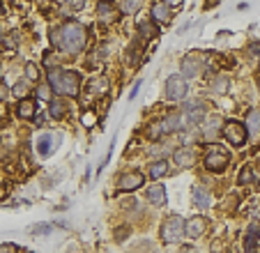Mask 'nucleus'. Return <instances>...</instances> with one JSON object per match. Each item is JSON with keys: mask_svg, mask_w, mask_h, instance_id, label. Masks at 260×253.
<instances>
[{"mask_svg": "<svg viewBox=\"0 0 260 253\" xmlns=\"http://www.w3.org/2000/svg\"><path fill=\"white\" fill-rule=\"evenodd\" d=\"M28 81H19V83H16V85H14V90H12V92H14L16 94V97H25V94H28Z\"/></svg>", "mask_w": 260, "mask_h": 253, "instance_id": "obj_27", "label": "nucleus"}, {"mask_svg": "<svg viewBox=\"0 0 260 253\" xmlns=\"http://www.w3.org/2000/svg\"><path fill=\"white\" fill-rule=\"evenodd\" d=\"M184 117H187V122H191V124L203 122V117H205V106H203V102L187 104V108H184Z\"/></svg>", "mask_w": 260, "mask_h": 253, "instance_id": "obj_13", "label": "nucleus"}, {"mask_svg": "<svg viewBox=\"0 0 260 253\" xmlns=\"http://www.w3.org/2000/svg\"><path fill=\"white\" fill-rule=\"evenodd\" d=\"M231 164V152L219 143H207L205 147V168L212 173H223Z\"/></svg>", "mask_w": 260, "mask_h": 253, "instance_id": "obj_3", "label": "nucleus"}, {"mask_svg": "<svg viewBox=\"0 0 260 253\" xmlns=\"http://www.w3.org/2000/svg\"><path fill=\"white\" fill-rule=\"evenodd\" d=\"M90 92H94V94H106V92H108V78L99 76V78H94V81H90Z\"/></svg>", "mask_w": 260, "mask_h": 253, "instance_id": "obj_23", "label": "nucleus"}, {"mask_svg": "<svg viewBox=\"0 0 260 253\" xmlns=\"http://www.w3.org/2000/svg\"><path fill=\"white\" fill-rule=\"evenodd\" d=\"M85 3H81V0H76V3H62V7L64 10H81Z\"/></svg>", "mask_w": 260, "mask_h": 253, "instance_id": "obj_34", "label": "nucleus"}, {"mask_svg": "<svg viewBox=\"0 0 260 253\" xmlns=\"http://www.w3.org/2000/svg\"><path fill=\"white\" fill-rule=\"evenodd\" d=\"M173 5L168 3H154L152 5V21H159V23H168L173 16Z\"/></svg>", "mask_w": 260, "mask_h": 253, "instance_id": "obj_14", "label": "nucleus"}, {"mask_svg": "<svg viewBox=\"0 0 260 253\" xmlns=\"http://www.w3.org/2000/svg\"><path fill=\"white\" fill-rule=\"evenodd\" d=\"M166 186L164 184H152V186H147V203L154 205V207H161V205H166Z\"/></svg>", "mask_w": 260, "mask_h": 253, "instance_id": "obj_11", "label": "nucleus"}, {"mask_svg": "<svg viewBox=\"0 0 260 253\" xmlns=\"http://www.w3.org/2000/svg\"><path fill=\"white\" fill-rule=\"evenodd\" d=\"M5 14V5H3V3H0V16Z\"/></svg>", "mask_w": 260, "mask_h": 253, "instance_id": "obj_41", "label": "nucleus"}, {"mask_svg": "<svg viewBox=\"0 0 260 253\" xmlns=\"http://www.w3.org/2000/svg\"><path fill=\"white\" fill-rule=\"evenodd\" d=\"M16 113H19V117H23V120H32V117L37 115V102L23 99V102L16 106Z\"/></svg>", "mask_w": 260, "mask_h": 253, "instance_id": "obj_17", "label": "nucleus"}, {"mask_svg": "<svg viewBox=\"0 0 260 253\" xmlns=\"http://www.w3.org/2000/svg\"><path fill=\"white\" fill-rule=\"evenodd\" d=\"M138 35H141L143 39H152V37H157L159 35V28H157V23H154L152 19L147 21V19H138Z\"/></svg>", "mask_w": 260, "mask_h": 253, "instance_id": "obj_15", "label": "nucleus"}, {"mask_svg": "<svg viewBox=\"0 0 260 253\" xmlns=\"http://www.w3.org/2000/svg\"><path fill=\"white\" fill-rule=\"evenodd\" d=\"M138 90H141V81L138 83H134V88H132V92H129V99H134L138 94Z\"/></svg>", "mask_w": 260, "mask_h": 253, "instance_id": "obj_36", "label": "nucleus"}, {"mask_svg": "<svg viewBox=\"0 0 260 253\" xmlns=\"http://www.w3.org/2000/svg\"><path fill=\"white\" fill-rule=\"evenodd\" d=\"M205 228H207V224H205V219H203V216H191V219L184 221V235H187V237H191V239L201 237V235L205 233Z\"/></svg>", "mask_w": 260, "mask_h": 253, "instance_id": "obj_9", "label": "nucleus"}, {"mask_svg": "<svg viewBox=\"0 0 260 253\" xmlns=\"http://www.w3.org/2000/svg\"><path fill=\"white\" fill-rule=\"evenodd\" d=\"M253 53H255V55H258V58H260V44H253Z\"/></svg>", "mask_w": 260, "mask_h": 253, "instance_id": "obj_40", "label": "nucleus"}, {"mask_svg": "<svg viewBox=\"0 0 260 253\" xmlns=\"http://www.w3.org/2000/svg\"><path fill=\"white\" fill-rule=\"evenodd\" d=\"M51 42L60 49V30H53V33H51Z\"/></svg>", "mask_w": 260, "mask_h": 253, "instance_id": "obj_35", "label": "nucleus"}, {"mask_svg": "<svg viewBox=\"0 0 260 253\" xmlns=\"http://www.w3.org/2000/svg\"><path fill=\"white\" fill-rule=\"evenodd\" d=\"M25 78H28V81H40V67H37V65H25Z\"/></svg>", "mask_w": 260, "mask_h": 253, "instance_id": "obj_25", "label": "nucleus"}, {"mask_svg": "<svg viewBox=\"0 0 260 253\" xmlns=\"http://www.w3.org/2000/svg\"><path fill=\"white\" fill-rule=\"evenodd\" d=\"M7 97V88H5V81H0V99Z\"/></svg>", "mask_w": 260, "mask_h": 253, "instance_id": "obj_37", "label": "nucleus"}, {"mask_svg": "<svg viewBox=\"0 0 260 253\" xmlns=\"http://www.w3.org/2000/svg\"><path fill=\"white\" fill-rule=\"evenodd\" d=\"M258 242H260V228H258V226H249L246 237H244V251L246 253H255Z\"/></svg>", "mask_w": 260, "mask_h": 253, "instance_id": "obj_16", "label": "nucleus"}, {"mask_svg": "<svg viewBox=\"0 0 260 253\" xmlns=\"http://www.w3.org/2000/svg\"><path fill=\"white\" fill-rule=\"evenodd\" d=\"M143 182H145V177H143L141 173H127V175L120 177L118 189L120 191H134V189H138V186H143Z\"/></svg>", "mask_w": 260, "mask_h": 253, "instance_id": "obj_12", "label": "nucleus"}, {"mask_svg": "<svg viewBox=\"0 0 260 253\" xmlns=\"http://www.w3.org/2000/svg\"><path fill=\"white\" fill-rule=\"evenodd\" d=\"M53 145H55V141H53V136H51V134H44V136H40V138H37V154L49 156L51 150H53Z\"/></svg>", "mask_w": 260, "mask_h": 253, "instance_id": "obj_18", "label": "nucleus"}, {"mask_svg": "<svg viewBox=\"0 0 260 253\" xmlns=\"http://www.w3.org/2000/svg\"><path fill=\"white\" fill-rule=\"evenodd\" d=\"M226 90H228V78L226 76H223V78H216V81H214V92H226Z\"/></svg>", "mask_w": 260, "mask_h": 253, "instance_id": "obj_30", "label": "nucleus"}, {"mask_svg": "<svg viewBox=\"0 0 260 253\" xmlns=\"http://www.w3.org/2000/svg\"><path fill=\"white\" fill-rule=\"evenodd\" d=\"M246 126L242 124V122H237V120H228L226 124H223V138H226L231 145H235V147H242L246 143Z\"/></svg>", "mask_w": 260, "mask_h": 253, "instance_id": "obj_5", "label": "nucleus"}, {"mask_svg": "<svg viewBox=\"0 0 260 253\" xmlns=\"http://www.w3.org/2000/svg\"><path fill=\"white\" fill-rule=\"evenodd\" d=\"M49 85H51V90H55L62 97H76L81 92V76L76 72H69V69L51 67Z\"/></svg>", "mask_w": 260, "mask_h": 253, "instance_id": "obj_1", "label": "nucleus"}, {"mask_svg": "<svg viewBox=\"0 0 260 253\" xmlns=\"http://www.w3.org/2000/svg\"><path fill=\"white\" fill-rule=\"evenodd\" d=\"M120 10H124V14H134V10L141 7V3H118Z\"/></svg>", "mask_w": 260, "mask_h": 253, "instance_id": "obj_31", "label": "nucleus"}, {"mask_svg": "<svg viewBox=\"0 0 260 253\" xmlns=\"http://www.w3.org/2000/svg\"><path fill=\"white\" fill-rule=\"evenodd\" d=\"M32 120H35V124H37V126H42V124H44V115H40V113H37V115H35Z\"/></svg>", "mask_w": 260, "mask_h": 253, "instance_id": "obj_38", "label": "nucleus"}, {"mask_svg": "<svg viewBox=\"0 0 260 253\" xmlns=\"http://www.w3.org/2000/svg\"><path fill=\"white\" fill-rule=\"evenodd\" d=\"M182 253H198V251L193 246H184V248H182Z\"/></svg>", "mask_w": 260, "mask_h": 253, "instance_id": "obj_39", "label": "nucleus"}, {"mask_svg": "<svg viewBox=\"0 0 260 253\" xmlns=\"http://www.w3.org/2000/svg\"><path fill=\"white\" fill-rule=\"evenodd\" d=\"M189 92V85H187V78L182 74H173V76L166 78V97L168 99H184Z\"/></svg>", "mask_w": 260, "mask_h": 253, "instance_id": "obj_6", "label": "nucleus"}, {"mask_svg": "<svg viewBox=\"0 0 260 253\" xmlns=\"http://www.w3.org/2000/svg\"><path fill=\"white\" fill-rule=\"evenodd\" d=\"M37 99H42V102H51V85H40V90H37Z\"/></svg>", "mask_w": 260, "mask_h": 253, "instance_id": "obj_29", "label": "nucleus"}, {"mask_svg": "<svg viewBox=\"0 0 260 253\" xmlns=\"http://www.w3.org/2000/svg\"><path fill=\"white\" fill-rule=\"evenodd\" d=\"M99 14L104 16V19H113V5H106V3H99L97 5Z\"/></svg>", "mask_w": 260, "mask_h": 253, "instance_id": "obj_28", "label": "nucleus"}, {"mask_svg": "<svg viewBox=\"0 0 260 253\" xmlns=\"http://www.w3.org/2000/svg\"><path fill=\"white\" fill-rule=\"evenodd\" d=\"M51 228H53L51 224H35L28 228V235H46V233H51Z\"/></svg>", "mask_w": 260, "mask_h": 253, "instance_id": "obj_24", "label": "nucleus"}, {"mask_svg": "<svg viewBox=\"0 0 260 253\" xmlns=\"http://www.w3.org/2000/svg\"><path fill=\"white\" fill-rule=\"evenodd\" d=\"M246 134H260V111L258 108H251L249 115H246Z\"/></svg>", "mask_w": 260, "mask_h": 253, "instance_id": "obj_19", "label": "nucleus"}, {"mask_svg": "<svg viewBox=\"0 0 260 253\" xmlns=\"http://www.w3.org/2000/svg\"><path fill=\"white\" fill-rule=\"evenodd\" d=\"M64 111H67V106H64L62 99H51V102H49V113H51V117L60 120V117L64 115Z\"/></svg>", "mask_w": 260, "mask_h": 253, "instance_id": "obj_22", "label": "nucleus"}, {"mask_svg": "<svg viewBox=\"0 0 260 253\" xmlns=\"http://www.w3.org/2000/svg\"><path fill=\"white\" fill-rule=\"evenodd\" d=\"M210 194H207L203 186H193V205L196 207H201V209H207L210 207Z\"/></svg>", "mask_w": 260, "mask_h": 253, "instance_id": "obj_20", "label": "nucleus"}, {"mask_svg": "<svg viewBox=\"0 0 260 253\" xmlns=\"http://www.w3.org/2000/svg\"><path fill=\"white\" fill-rule=\"evenodd\" d=\"M184 237V219L177 214L168 216L166 221L161 224V239L166 244H175Z\"/></svg>", "mask_w": 260, "mask_h": 253, "instance_id": "obj_4", "label": "nucleus"}, {"mask_svg": "<svg viewBox=\"0 0 260 253\" xmlns=\"http://www.w3.org/2000/svg\"><path fill=\"white\" fill-rule=\"evenodd\" d=\"M147 173H150V177L152 180H159V177H164L168 173V161H154V164H150V168H147Z\"/></svg>", "mask_w": 260, "mask_h": 253, "instance_id": "obj_21", "label": "nucleus"}, {"mask_svg": "<svg viewBox=\"0 0 260 253\" xmlns=\"http://www.w3.org/2000/svg\"><path fill=\"white\" fill-rule=\"evenodd\" d=\"M16 251H21L16 244H12V242H5V244H0V253H16Z\"/></svg>", "mask_w": 260, "mask_h": 253, "instance_id": "obj_32", "label": "nucleus"}, {"mask_svg": "<svg viewBox=\"0 0 260 253\" xmlns=\"http://www.w3.org/2000/svg\"><path fill=\"white\" fill-rule=\"evenodd\" d=\"M173 159H175V164L182 166V168H191V166L196 164V150H193V147H180V150H175Z\"/></svg>", "mask_w": 260, "mask_h": 253, "instance_id": "obj_10", "label": "nucleus"}, {"mask_svg": "<svg viewBox=\"0 0 260 253\" xmlns=\"http://www.w3.org/2000/svg\"><path fill=\"white\" fill-rule=\"evenodd\" d=\"M203 65V55L201 53H187L182 58V76H196L198 74V67Z\"/></svg>", "mask_w": 260, "mask_h": 253, "instance_id": "obj_8", "label": "nucleus"}, {"mask_svg": "<svg viewBox=\"0 0 260 253\" xmlns=\"http://www.w3.org/2000/svg\"><path fill=\"white\" fill-rule=\"evenodd\" d=\"M81 122H83L85 126H92L94 122H97V115H94V113H83V117H81Z\"/></svg>", "mask_w": 260, "mask_h": 253, "instance_id": "obj_33", "label": "nucleus"}, {"mask_svg": "<svg viewBox=\"0 0 260 253\" xmlns=\"http://www.w3.org/2000/svg\"><path fill=\"white\" fill-rule=\"evenodd\" d=\"M60 30V49L67 51V53H81L85 49V42H88V33L81 23L76 21H67Z\"/></svg>", "mask_w": 260, "mask_h": 253, "instance_id": "obj_2", "label": "nucleus"}, {"mask_svg": "<svg viewBox=\"0 0 260 253\" xmlns=\"http://www.w3.org/2000/svg\"><path fill=\"white\" fill-rule=\"evenodd\" d=\"M159 126H161V134L180 132V129H184V126H187V117H184V113L173 111V113H168L161 122H159Z\"/></svg>", "mask_w": 260, "mask_h": 253, "instance_id": "obj_7", "label": "nucleus"}, {"mask_svg": "<svg viewBox=\"0 0 260 253\" xmlns=\"http://www.w3.org/2000/svg\"><path fill=\"white\" fill-rule=\"evenodd\" d=\"M251 182H253V168L246 166V168H242V173H240V184H251Z\"/></svg>", "mask_w": 260, "mask_h": 253, "instance_id": "obj_26", "label": "nucleus"}]
</instances>
